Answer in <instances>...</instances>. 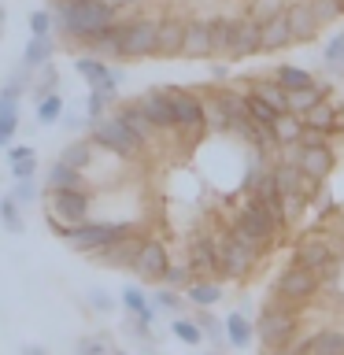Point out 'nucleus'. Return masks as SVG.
<instances>
[{"mask_svg": "<svg viewBox=\"0 0 344 355\" xmlns=\"http://www.w3.org/2000/svg\"><path fill=\"white\" fill-rule=\"evenodd\" d=\"M52 52H55L52 37H30L26 49H22V63H26V67H49Z\"/></svg>", "mask_w": 344, "mask_h": 355, "instance_id": "72a5a7b5", "label": "nucleus"}, {"mask_svg": "<svg viewBox=\"0 0 344 355\" xmlns=\"http://www.w3.org/2000/svg\"><path fill=\"white\" fill-rule=\"evenodd\" d=\"M171 333H174L182 344H189V348H196V344L204 340V329H200L196 318H174V322H171Z\"/></svg>", "mask_w": 344, "mask_h": 355, "instance_id": "4c0bfd02", "label": "nucleus"}, {"mask_svg": "<svg viewBox=\"0 0 344 355\" xmlns=\"http://www.w3.org/2000/svg\"><path fill=\"white\" fill-rule=\"evenodd\" d=\"M326 63L333 67V71H341V67H344V30L333 33V41L326 44Z\"/></svg>", "mask_w": 344, "mask_h": 355, "instance_id": "09e8293b", "label": "nucleus"}, {"mask_svg": "<svg viewBox=\"0 0 344 355\" xmlns=\"http://www.w3.org/2000/svg\"><path fill=\"white\" fill-rule=\"evenodd\" d=\"M155 307H163V311H182V296H178V288H160L155 293Z\"/></svg>", "mask_w": 344, "mask_h": 355, "instance_id": "603ef678", "label": "nucleus"}, {"mask_svg": "<svg viewBox=\"0 0 344 355\" xmlns=\"http://www.w3.org/2000/svg\"><path fill=\"white\" fill-rule=\"evenodd\" d=\"M89 304H93L96 311H111V296L104 293V288H93V293H89Z\"/></svg>", "mask_w": 344, "mask_h": 355, "instance_id": "5fc2aeb1", "label": "nucleus"}, {"mask_svg": "<svg viewBox=\"0 0 344 355\" xmlns=\"http://www.w3.org/2000/svg\"><path fill=\"white\" fill-rule=\"evenodd\" d=\"M111 100L115 96H108V93H89V100H85V119L89 122H100V119H108V111H111Z\"/></svg>", "mask_w": 344, "mask_h": 355, "instance_id": "37998d69", "label": "nucleus"}, {"mask_svg": "<svg viewBox=\"0 0 344 355\" xmlns=\"http://www.w3.org/2000/svg\"><path fill=\"white\" fill-rule=\"evenodd\" d=\"M211 355H215V352H211Z\"/></svg>", "mask_w": 344, "mask_h": 355, "instance_id": "052dcab7", "label": "nucleus"}, {"mask_svg": "<svg viewBox=\"0 0 344 355\" xmlns=\"http://www.w3.org/2000/svg\"><path fill=\"white\" fill-rule=\"evenodd\" d=\"M115 355H126V352H115Z\"/></svg>", "mask_w": 344, "mask_h": 355, "instance_id": "13d9d810", "label": "nucleus"}, {"mask_svg": "<svg viewBox=\"0 0 344 355\" xmlns=\"http://www.w3.org/2000/svg\"><path fill=\"white\" fill-rule=\"evenodd\" d=\"M341 111H344V107H337V104L326 96V100H318V104L304 115V126H315V130H322V133H329V137H333V133L341 130Z\"/></svg>", "mask_w": 344, "mask_h": 355, "instance_id": "4be33fe9", "label": "nucleus"}, {"mask_svg": "<svg viewBox=\"0 0 344 355\" xmlns=\"http://www.w3.org/2000/svg\"><path fill=\"white\" fill-rule=\"evenodd\" d=\"M137 252H141V237H133V233H130V237L108 244V248H100V252H93V255H96V259H104L108 266H133Z\"/></svg>", "mask_w": 344, "mask_h": 355, "instance_id": "5701e85b", "label": "nucleus"}, {"mask_svg": "<svg viewBox=\"0 0 344 355\" xmlns=\"http://www.w3.org/2000/svg\"><path fill=\"white\" fill-rule=\"evenodd\" d=\"M285 19H289V30H293V41L296 44H307L318 37V19L315 11H311V0H293V4L285 8Z\"/></svg>", "mask_w": 344, "mask_h": 355, "instance_id": "4468645a", "label": "nucleus"}, {"mask_svg": "<svg viewBox=\"0 0 344 355\" xmlns=\"http://www.w3.org/2000/svg\"><path fill=\"white\" fill-rule=\"evenodd\" d=\"M282 11H285L282 0H252V11H248V15H252L255 22H266V19L282 15Z\"/></svg>", "mask_w": 344, "mask_h": 355, "instance_id": "49530a36", "label": "nucleus"}, {"mask_svg": "<svg viewBox=\"0 0 344 355\" xmlns=\"http://www.w3.org/2000/svg\"><path fill=\"white\" fill-rule=\"evenodd\" d=\"M141 107H144V115L152 119L155 130H178V115H174V104H171V96H166V89H152V93H144Z\"/></svg>", "mask_w": 344, "mask_h": 355, "instance_id": "dca6fc26", "label": "nucleus"}, {"mask_svg": "<svg viewBox=\"0 0 344 355\" xmlns=\"http://www.w3.org/2000/svg\"><path fill=\"white\" fill-rule=\"evenodd\" d=\"M8 163H11L15 182H22V178H33V171H37V155H33L30 144H15V148H8Z\"/></svg>", "mask_w": 344, "mask_h": 355, "instance_id": "7c9ffc66", "label": "nucleus"}, {"mask_svg": "<svg viewBox=\"0 0 344 355\" xmlns=\"http://www.w3.org/2000/svg\"><path fill=\"white\" fill-rule=\"evenodd\" d=\"M300 148H322V144H329V133H322L315 126H304V133H300Z\"/></svg>", "mask_w": 344, "mask_h": 355, "instance_id": "3c124183", "label": "nucleus"}, {"mask_svg": "<svg viewBox=\"0 0 344 355\" xmlns=\"http://www.w3.org/2000/svg\"><path fill=\"white\" fill-rule=\"evenodd\" d=\"M155 41H160V22L155 19L122 22V60H144V55H155Z\"/></svg>", "mask_w": 344, "mask_h": 355, "instance_id": "0eeeda50", "label": "nucleus"}, {"mask_svg": "<svg viewBox=\"0 0 344 355\" xmlns=\"http://www.w3.org/2000/svg\"><path fill=\"white\" fill-rule=\"evenodd\" d=\"M274 78L282 82L285 93H293V89H307V85H315V74L304 71V67H293V63H282L274 71Z\"/></svg>", "mask_w": 344, "mask_h": 355, "instance_id": "473e14b6", "label": "nucleus"}, {"mask_svg": "<svg viewBox=\"0 0 344 355\" xmlns=\"http://www.w3.org/2000/svg\"><path fill=\"white\" fill-rule=\"evenodd\" d=\"M263 52V22H255L252 15L233 19V33H230V60H248V55Z\"/></svg>", "mask_w": 344, "mask_h": 355, "instance_id": "9b49d317", "label": "nucleus"}, {"mask_svg": "<svg viewBox=\"0 0 344 355\" xmlns=\"http://www.w3.org/2000/svg\"><path fill=\"white\" fill-rule=\"evenodd\" d=\"M0 222H4L8 233H22V215H19V200L15 196H4L0 200Z\"/></svg>", "mask_w": 344, "mask_h": 355, "instance_id": "a19ab883", "label": "nucleus"}, {"mask_svg": "<svg viewBox=\"0 0 344 355\" xmlns=\"http://www.w3.org/2000/svg\"><path fill=\"white\" fill-rule=\"evenodd\" d=\"M96 55H108V60H122V22H111L108 30H100L96 37L85 41Z\"/></svg>", "mask_w": 344, "mask_h": 355, "instance_id": "393cba45", "label": "nucleus"}, {"mask_svg": "<svg viewBox=\"0 0 344 355\" xmlns=\"http://www.w3.org/2000/svg\"><path fill=\"white\" fill-rule=\"evenodd\" d=\"M248 93L263 96L266 104H274L277 111H289V93L282 89V82H277V78H252V82H248Z\"/></svg>", "mask_w": 344, "mask_h": 355, "instance_id": "c85d7f7f", "label": "nucleus"}, {"mask_svg": "<svg viewBox=\"0 0 344 355\" xmlns=\"http://www.w3.org/2000/svg\"><path fill=\"white\" fill-rule=\"evenodd\" d=\"M196 282V274L189 270V266H166V274H163V285H171V288H189Z\"/></svg>", "mask_w": 344, "mask_h": 355, "instance_id": "a18cd8bd", "label": "nucleus"}, {"mask_svg": "<svg viewBox=\"0 0 344 355\" xmlns=\"http://www.w3.org/2000/svg\"><path fill=\"white\" fill-rule=\"evenodd\" d=\"M311 11H315L318 26H329V22H337V19L344 15L341 0H311Z\"/></svg>", "mask_w": 344, "mask_h": 355, "instance_id": "79ce46f5", "label": "nucleus"}, {"mask_svg": "<svg viewBox=\"0 0 344 355\" xmlns=\"http://www.w3.org/2000/svg\"><path fill=\"white\" fill-rule=\"evenodd\" d=\"M252 337H255V322L244 318V311H233L226 318V344L230 348H248Z\"/></svg>", "mask_w": 344, "mask_h": 355, "instance_id": "c756f323", "label": "nucleus"}, {"mask_svg": "<svg viewBox=\"0 0 344 355\" xmlns=\"http://www.w3.org/2000/svg\"><path fill=\"white\" fill-rule=\"evenodd\" d=\"M74 71L89 82V89H96V93H108V96H115L119 85H122V74L111 71L104 60H93V55H82V60H74Z\"/></svg>", "mask_w": 344, "mask_h": 355, "instance_id": "f8f14e48", "label": "nucleus"}, {"mask_svg": "<svg viewBox=\"0 0 344 355\" xmlns=\"http://www.w3.org/2000/svg\"><path fill=\"white\" fill-rule=\"evenodd\" d=\"M189 270H193L196 277H215L222 274L226 277V270H222V237H193V244H189Z\"/></svg>", "mask_w": 344, "mask_h": 355, "instance_id": "9d476101", "label": "nucleus"}, {"mask_svg": "<svg viewBox=\"0 0 344 355\" xmlns=\"http://www.w3.org/2000/svg\"><path fill=\"white\" fill-rule=\"evenodd\" d=\"M93 144L104 152H115V155H137L144 148V141L119 115H108V119L93 122Z\"/></svg>", "mask_w": 344, "mask_h": 355, "instance_id": "423d86ee", "label": "nucleus"}, {"mask_svg": "<svg viewBox=\"0 0 344 355\" xmlns=\"http://www.w3.org/2000/svg\"><path fill=\"white\" fill-rule=\"evenodd\" d=\"M185 300L193 307H215L222 300V285L215 282V277H196V282L185 288Z\"/></svg>", "mask_w": 344, "mask_h": 355, "instance_id": "cd10ccee", "label": "nucleus"}, {"mask_svg": "<svg viewBox=\"0 0 344 355\" xmlns=\"http://www.w3.org/2000/svg\"><path fill=\"white\" fill-rule=\"evenodd\" d=\"M122 307L133 315V329H137V333H148L152 318H155V307L148 304V296H144L137 285H126V288H122Z\"/></svg>", "mask_w": 344, "mask_h": 355, "instance_id": "6ab92c4d", "label": "nucleus"}, {"mask_svg": "<svg viewBox=\"0 0 344 355\" xmlns=\"http://www.w3.org/2000/svg\"><path fill=\"white\" fill-rule=\"evenodd\" d=\"M341 8H344V0H341Z\"/></svg>", "mask_w": 344, "mask_h": 355, "instance_id": "bf43d9fd", "label": "nucleus"}, {"mask_svg": "<svg viewBox=\"0 0 344 355\" xmlns=\"http://www.w3.org/2000/svg\"><path fill=\"white\" fill-rule=\"evenodd\" d=\"M289 44H296V41H293V30H289V19L282 11V15L263 22V52H282Z\"/></svg>", "mask_w": 344, "mask_h": 355, "instance_id": "b1692460", "label": "nucleus"}, {"mask_svg": "<svg viewBox=\"0 0 344 355\" xmlns=\"http://www.w3.org/2000/svg\"><path fill=\"white\" fill-rule=\"evenodd\" d=\"M259 259H263V252L255 248V244L233 237L230 230L222 233V270H226V277H244V274H252Z\"/></svg>", "mask_w": 344, "mask_h": 355, "instance_id": "6e6552de", "label": "nucleus"}, {"mask_svg": "<svg viewBox=\"0 0 344 355\" xmlns=\"http://www.w3.org/2000/svg\"><path fill=\"white\" fill-rule=\"evenodd\" d=\"M115 115H119L122 122H126V126H130L133 133H137V137H141L144 144H148V141H152V133H155V126H152V119H148V115H144V107H141V100H133V104H122V107L115 111Z\"/></svg>", "mask_w": 344, "mask_h": 355, "instance_id": "bb28decb", "label": "nucleus"}, {"mask_svg": "<svg viewBox=\"0 0 344 355\" xmlns=\"http://www.w3.org/2000/svg\"><path fill=\"white\" fill-rule=\"evenodd\" d=\"M300 133H304V119L293 115V111H285V115L274 122V137L282 141V144H296Z\"/></svg>", "mask_w": 344, "mask_h": 355, "instance_id": "e433bc0d", "label": "nucleus"}, {"mask_svg": "<svg viewBox=\"0 0 344 355\" xmlns=\"http://www.w3.org/2000/svg\"><path fill=\"white\" fill-rule=\"evenodd\" d=\"M230 233H233V237H241V241H248V244H255L263 255L277 244V237H282V230L270 222V215L259 207V200H255V196H248V204L233 215Z\"/></svg>", "mask_w": 344, "mask_h": 355, "instance_id": "f03ea898", "label": "nucleus"}, {"mask_svg": "<svg viewBox=\"0 0 344 355\" xmlns=\"http://www.w3.org/2000/svg\"><path fill=\"white\" fill-rule=\"evenodd\" d=\"M130 233H133L130 222H78V226H67L63 241L71 244V248H78V252L93 255L100 248H108V244L130 237Z\"/></svg>", "mask_w": 344, "mask_h": 355, "instance_id": "20e7f679", "label": "nucleus"}, {"mask_svg": "<svg viewBox=\"0 0 344 355\" xmlns=\"http://www.w3.org/2000/svg\"><path fill=\"white\" fill-rule=\"evenodd\" d=\"M11 196H15L19 204H30V200H37V189H33V178H22V182H15V189H11Z\"/></svg>", "mask_w": 344, "mask_h": 355, "instance_id": "864d4df0", "label": "nucleus"}, {"mask_svg": "<svg viewBox=\"0 0 344 355\" xmlns=\"http://www.w3.org/2000/svg\"><path fill=\"white\" fill-rule=\"evenodd\" d=\"M318 288H322L318 270H311V266L293 259V266H285L282 277L274 282V300H282V304H289V307H304Z\"/></svg>", "mask_w": 344, "mask_h": 355, "instance_id": "39448f33", "label": "nucleus"}, {"mask_svg": "<svg viewBox=\"0 0 344 355\" xmlns=\"http://www.w3.org/2000/svg\"><path fill=\"white\" fill-rule=\"evenodd\" d=\"M166 266H171V255H166V248L160 241H141V252H137V259H133L130 270H137L144 282H163V274H166Z\"/></svg>", "mask_w": 344, "mask_h": 355, "instance_id": "ddd939ff", "label": "nucleus"}, {"mask_svg": "<svg viewBox=\"0 0 344 355\" xmlns=\"http://www.w3.org/2000/svg\"><path fill=\"white\" fill-rule=\"evenodd\" d=\"M248 111H252L255 126H263V130H274V122L285 115V111H277L274 104H266V100L255 96V93H248Z\"/></svg>", "mask_w": 344, "mask_h": 355, "instance_id": "f704fd0d", "label": "nucleus"}, {"mask_svg": "<svg viewBox=\"0 0 344 355\" xmlns=\"http://www.w3.org/2000/svg\"><path fill=\"white\" fill-rule=\"evenodd\" d=\"M55 119H63V96L49 93V96L37 100V122H41V126H52Z\"/></svg>", "mask_w": 344, "mask_h": 355, "instance_id": "ea45409f", "label": "nucleus"}, {"mask_svg": "<svg viewBox=\"0 0 344 355\" xmlns=\"http://www.w3.org/2000/svg\"><path fill=\"white\" fill-rule=\"evenodd\" d=\"M185 55L189 60H211V19H189Z\"/></svg>", "mask_w": 344, "mask_h": 355, "instance_id": "412c9836", "label": "nucleus"}, {"mask_svg": "<svg viewBox=\"0 0 344 355\" xmlns=\"http://www.w3.org/2000/svg\"><path fill=\"white\" fill-rule=\"evenodd\" d=\"M329 255H333V244L322 241V237H304V241L296 244V263L311 266V270H318V266L326 263Z\"/></svg>", "mask_w": 344, "mask_h": 355, "instance_id": "a878e982", "label": "nucleus"}, {"mask_svg": "<svg viewBox=\"0 0 344 355\" xmlns=\"http://www.w3.org/2000/svg\"><path fill=\"white\" fill-rule=\"evenodd\" d=\"M78 355H115V352L108 348L104 337H82L78 340Z\"/></svg>", "mask_w": 344, "mask_h": 355, "instance_id": "8fccbe9b", "label": "nucleus"}, {"mask_svg": "<svg viewBox=\"0 0 344 355\" xmlns=\"http://www.w3.org/2000/svg\"><path fill=\"white\" fill-rule=\"evenodd\" d=\"M15 130H19V74L8 82V89H0V148L11 144Z\"/></svg>", "mask_w": 344, "mask_h": 355, "instance_id": "2eb2a0df", "label": "nucleus"}, {"mask_svg": "<svg viewBox=\"0 0 344 355\" xmlns=\"http://www.w3.org/2000/svg\"><path fill=\"white\" fill-rule=\"evenodd\" d=\"M0 26H4V8H0Z\"/></svg>", "mask_w": 344, "mask_h": 355, "instance_id": "4d7b16f0", "label": "nucleus"}, {"mask_svg": "<svg viewBox=\"0 0 344 355\" xmlns=\"http://www.w3.org/2000/svg\"><path fill=\"white\" fill-rule=\"evenodd\" d=\"M296 307L282 304V300H270L259 318H255V337H259L263 348H282V344H293L296 340Z\"/></svg>", "mask_w": 344, "mask_h": 355, "instance_id": "7ed1b4c3", "label": "nucleus"}, {"mask_svg": "<svg viewBox=\"0 0 344 355\" xmlns=\"http://www.w3.org/2000/svg\"><path fill=\"white\" fill-rule=\"evenodd\" d=\"M215 355H218V352H215Z\"/></svg>", "mask_w": 344, "mask_h": 355, "instance_id": "680f3d73", "label": "nucleus"}, {"mask_svg": "<svg viewBox=\"0 0 344 355\" xmlns=\"http://www.w3.org/2000/svg\"><path fill=\"white\" fill-rule=\"evenodd\" d=\"M55 26L78 41L96 37L111 22H119V4L111 0H55Z\"/></svg>", "mask_w": 344, "mask_h": 355, "instance_id": "f257e3e1", "label": "nucleus"}, {"mask_svg": "<svg viewBox=\"0 0 344 355\" xmlns=\"http://www.w3.org/2000/svg\"><path fill=\"white\" fill-rule=\"evenodd\" d=\"M296 355H344V329H318L296 340Z\"/></svg>", "mask_w": 344, "mask_h": 355, "instance_id": "a211bd4d", "label": "nucleus"}, {"mask_svg": "<svg viewBox=\"0 0 344 355\" xmlns=\"http://www.w3.org/2000/svg\"><path fill=\"white\" fill-rule=\"evenodd\" d=\"M49 215H55L67 226L89 218V193L85 189H49Z\"/></svg>", "mask_w": 344, "mask_h": 355, "instance_id": "1a4fd4ad", "label": "nucleus"}, {"mask_svg": "<svg viewBox=\"0 0 344 355\" xmlns=\"http://www.w3.org/2000/svg\"><path fill=\"white\" fill-rule=\"evenodd\" d=\"M52 26H55L52 11H33L30 15V33L33 37H52Z\"/></svg>", "mask_w": 344, "mask_h": 355, "instance_id": "de8ad7c7", "label": "nucleus"}, {"mask_svg": "<svg viewBox=\"0 0 344 355\" xmlns=\"http://www.w3.org/2000/svg\"><path fill=\"white\" fill-rule=\"evenodd\" d=\"M341 274H344V255H341V252H333L329 259L318 266V282H322V285H337V282H341Z\"/></svg>", "mask_w": 344, "mask_h": 355, "instance_id": "c03bdc74", "label": "nucleus"}, {"mask_svg": "<svg viewBox=\"0 0 344 355\" xmlns=\"http://www.w3.org/2000/svg\"><path fill=\"white\" fill-rule=\"evenodd\" d=\"M230 33H233V19H226V15L211 19V55H226L230 52Z\"/></svg>", "mask_w": 344, "mask_h": 355, "instance_id": "c9c22d12", "label": "nucleus"}, {"mask_svg": "<svg viewBox=\"0 0 344 355\" xmlns=\"http://www.w3.org/2000/svg\"><path fill=\"white\" fill-rule=\"evenodd\" d=\"M93 148H96L93 141H74V144H67V148H63L60 159L71 163V166H78V171H85L89 159H93Z\"/></svg>", "mask_w": 344, "mask_h": 355, "instance_id": "58836bf2", "label": "nucleus"}, {"mask_svg": "<svg viewBox=\"0 0 344 355\" xmlns=\"http://www.w3.org/2000/svg\"><path fill=\"white\" fill-rule=\"evenodd\" d=\"M333 166H337V155H333L329 144H322V148H304V155H300V171L307 178H315V182H326L333 174Z\"/></svg>", "mask_w": 344, "mask_h": 355, "instance_id": "aec40b11", "label": "nucleus"}, {"mask_svg": "<svg viewBox=\"0 0 344 355\" xmlns=\"http://www.w3.org/2000/svg\"><path fill=\"white\" fill-rule=\"evenodd\" d=\"M82 171L78 166H71V163H63V159H55L52 166H49V189H82Z\"/></svg>", "mask_w": 344, "mask_h": 355, "instance_id": "2f4dec72", "label": "nucleus"}, {"mask_svg": "<svg viewBox=\"0 0 344 355\" xmlns=\"http://www.w3.org/2000/svg\"><path fill=\"white\" fill-rule=\"evenodd\" d=\"M185 19H160V41H155V55L163 60H174V55H185Z\"/></svg>", "mask_w": 344, "mask_h": 355, "instance_id": "f3484780", "label": "nucleus"}, {"mask_svg": "<svg viewBox=\"0 0 344 355\" xmlns=\"http://www.w3.org/2000/svg\"><path fill=\"white\" fill-rule=\"evenodd\" d=\"M22 355H44L41 344H22Z\"/></svg>", "mask_w": 344, "mask_h": 355, "instance_id": "6e6d98bb", "label": "nucleus"}]
</instances>
